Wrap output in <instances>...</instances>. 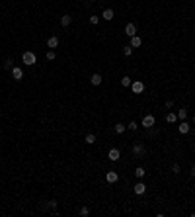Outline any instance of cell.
Masks as SVG:
<instances>
[{
    "label": "cell",
    "instance_id": "cell-33",
    "mask_svg": "<svg viewBox=\"0 0 195 217\" xmlns=\"http://www.w3.org/2000/svg\"><path fill=\"white\" fill-rule=\"evenodd\" d=\"M193 123H195V115H193Z\"/></svg>",
    "mask_w": 195,
    "mask_h": 217
},
{
    "label": "cell",
    "instance_id": "cell-27",
    "mask_svg": "<svg viewBox=\"0 0 195 217\" xmlns=\"http://www.w3.org/2000/svg\"><path fill=\"white\" fill-rule=\"evenodd\" d=\"M90 24L92 26H98L100 24V16H90Z\"/></svg>",
    "mask_w": 195,
    "mask_h": 217
},
{
    "label": "cell",
    "instance_id": "cell-12",
    "mask_svg": "<svg viewBox=\"0 0 195 217\" xmlns=\"http://www.w3.org/2000/svg\"><path fill=\"white\" fill-rule=\"evenodd\" d=\"M133 190H135V194H137V196H142V194L146 192V186H144V182H137Z\"/></svg>",
    "mask_w": 195,
    "mask_h": 217
},
{
    "label": "cell",
    "instance_id": "cell-8",
    "mask_svg": "<svg viewBox=\"0 0 195 217\" xmlns=\"http://www.w3.org/2000/svg\"><path fill=\"white\" fill-rule=\"evenodd\" d=\"M125 35H127V37H133V35H137V26L133 24V22H129V24L125 26Z\"/></svg>",
    "mask_w": 195,
    "mask_h": 217
},
{
    "label": "cell",
    "instance_id": "cell-14",
    "mask_svg": "<svg viewBox=\"0 0 195 217\" xmlns=\"http://www.w3.org/2000/svg\"><path fill=\"white\" fill-rule=\"evenodd\" d=\"M113 16H115V14H113V10H111V8H105V10L102 12V18H104V20H107V22H111V20H113Z\"/></svg>",
    "mask_w": 195,
    "mask_h": 217
},
{
    "label": "cell",
    "instance_id": "cell-23",
    "mask_svg": "<svg viewBox=\"0 0 195 217\" xmlns=\"http://www.w3.org/2000/svg\"><path fill=\"white\" fill-rule=\"evenodd\" d=\"M185 118H187V110H185V108H182V110L178 112V119H182V121H183Z\"/></svg>",
    "mask_w": 195,
    "mask_h": 217
},
{
    "label": "cell",
    "instance_id": "cell-15",
    "mask_svg": "<svg viewBox=\"0 0 195 217\" xmlns=\"http://www.w3.org/2000/svg\"><path fill=\"white\" fill-rule=\"evenodd\" d=\"M129 45H131L133 49H135V47H141V45H142V39L139 37V35H133V37H131V43H129Z\"/></svg>",
    "mask_w": 195,
    "mask_h": 217
},
{
    "label": "cell",
    "instance_id": "cell-1",
    "mask_svg": "<svg viewBox=\"0 0 195 217\" xmlns=\"http://www.w3.org/2000/svg\"><path fill=\"white\" fill-rule=\"evenodd\" d=\"M21 63H24L26 67H33V65L37 63V55H35L33 51H24V55H21Z\"/></svg>",
    "mask_w": 195,
    "mask_h": 217
},
{
    "label": "cell",
    "instance_id": "cell-2",
    "mask_svg": "<svg viewBox=\"0 0 195 217\" xmlns=\"http://www.w3.org/2000/svg\"><path fill=\"white\" fill-rule=\"evenodd\" d=\"M133 155H135L137 158H144V155H146V147H144L142 143L133 145Z\"/></svg>",
    "mask_w": 195,
    "mask_h": 217
},
{
    "label": "cell",
    "instance_id": "cell-3",
    "mask_svg": "<svg viewBox=\"0 0 195 217\" xmlns=\"http://www.w3.org/2000/svg\"><path fill=\"white\" fill-rule=\"evenodd\" d=\"M156 123V119H154V115L152 113H146V115H142V121H141V125L144 127V129H150Z\"/></svg>",
    "mask_w": 195,
    "mask_h": 217
},
{
    "label": "cell",
    "instance_id": "cell-10",
    "mask_svg": "<svg viewBox=\"0 0 195 217\" xmlns=\"http://www.w3.org/2000/svg\"><path fill=\"white\" fill-rule=\"evenodd\" d=\"M41 209H45V211H47V209H51V211H55V209H57V200L43 201V204H41Z\"/></svg>",
    "mask_w": 195,
    "mask_h": 217
},
{
    "label": "cell",
    "instance_id": "cell-13",
    "mask_svg": "<svg viewBox=\"0 0 195 217\" xmlns=\"http://www.w3.org/2000/svg\"><path fill=\"white\" fill-rule=\"evenodd\" d=\"M47 47L49 49H57L59 47V37H57V35H51V37L47 39Z\"/></svg>",
    "mask_w": 195,
    "mask_h": 217
},
{
    "label": "cell",
    "instance_id": "cell-16",
    "mask_svg": "<svg viewBox=\"0 0 195 217\" xmlns=\"http://www.w3.org/2000/svg\"><path fill=\"white\" fill-rule=\"evenodd\" d=\"M70 24H72V16H68V14H64V16L61 18V26H63V27H68Z\"/></svg>",
    "mask_w": 195,
    "mask_h": 217
},
{
    "label": "cell",
    "instance_id": "cell-18",
    "mask_svg": "<svg viewBox=\"0 0 195 217\" xmlns=\"http://www.w3.org/2000/svg\"><path fill=\"white\" fill-rule=\"evenodd\" d=\"M166 121H168V123H176V121H178V113H176V112H168V115H166Z\"/></svg>",
    "mask_w": 195,
    "mask_h": 217
},
{
    "label": "cell",
    "instance_id": "cell-25",
    "mask_svg": "<svg viewBox=\"0 0 195 217\" xmlns=\"http://www.w3.org/2000/svg\"><path fill=\"white\" fill-rule=\"evenodd\" d=\"M45 57H47V61H55V57H57V55H55V49H49Z\"/></svg>",
    "mask_w": 195,
    "mask_h": 217
},
{
    "label": "cell",
    "instance_id": "cell-11",
    "mask_svg": "<svg viewBox=\"0 0 195 217\" xmlns=\"http://www.w3.org/2000/svg\"><path fill=\"white\" fill-rule=\"evenodd\" d=\"M102 80H104V76L100 75V72H94V75L90 76V82H92L94 86H100V84H102Z\"/></svg>",
    "mask_w": 195,
    "mask_h": 217
},
{
    "label": "cell",
    "instance_id": "cell-21",
    "mask_svg": "<svg viewBox=\"0 0 195 217\" xmlns=\"http://www.w3.org/2000/svg\"><path fill=\"white\" fill-rule=\"evenodd\" d=\"M113 129H115V133H117V135H123V133H125V129H127V125H123V123H117Z\"/></svg>",
    "mask_w": 195,
    "mask_h": 217
},
{
    "label": "cell",
    "instance_id": "cell-4",
    "mask_svg": "<svg viewBox=\"0 0 195 217\" xmlns=\"http://www.w3.org/2000/svg\"><path fill=\"white\" fill-rule=\"evenodd\" d=\"M107 158H109L111 162H117L119 158H121V151L117 149V147H113V149H109V153H107Z\"/></svg>",
    "mask_w": 195,
    "mask_h": 217
},
{
    "label": "cell",
    "instance_id": "cell-32",
    "mask_svg": "<svg viewBox=\"0 0 195 217\" xmlns=\"http://www.w3.org/2000/svg\"><path fill=\"white\" fill-rule=\"evenodd\" d=\"M88 2H96V0H88Z\"/></svg>",
    "mask_w": 195,
    "mask_h": 217
},
{
    "label": "cell",
    "instance_id": "cell-29",
    "mask_svg": "<svg viewBox=\"0 0 195 217\" xmlns=\"http://www.w3.org/2000/svg\"><path fill=\"white\" fill-rule=\"evenodd\" d=\"M172 172H176V174H178V172H179V164H172Z\"/></svg>",
    "mask_w": 195,
    "mask_h": 217
},
{
    "label": "cell",
    "instance_id": "cell-5",
    "mask_svg": "<svg viewBox=\"0 0 195 217\" xmlns=\"http://www.w3.org/2000/svg\"><path fill=\"white\" fill-rule=\"evenodd\" d=\"M131 90H133V94H142L144 92V82L142 80H133Z\"/></svg>",
    "mask_w": 195,
    "mask_h": 217
},
{
    "label": "cell",
    "instance_id": "cell-17",
    "mask_svg": "<svg viewBox=\"0 0 195 217\" xmlns=\"http://www.w3.org/2000/svg\"><path fill=\"white\" fill-rule=\"evenodd\" d=\"M96 141H98V137L94 135V133H88V135L84 137V143H86V145H94Z\"/></svg>",
    "mask_w": 195,
    "mask_h": 217
},
{
    "label": "cell",
    "instance_id": "cell-19",
    "mask_svg": "<svg viewBox=\"0 0 195 217\" xmlns=\"http://www.w3.org/2000/svg\"><path fill=\"white\" fill-rule=\"evenodd\" d=\"M144 174H146V172H144L142 166H137V168H135V176L139 178V180H142V178H144Z\"/></svg>",
    "mask_w": 195,
    "mask_h": 217
},
{
    "label": "cell",
    "instance_id": "cell-24",
    "mask_svg": "<svg viewBox=\"0 0 195 217\" xmlns=\"http://www.w3.org/2000/svg\"><path fill=\"white\" fill-rule=\"evenodd\" d=\"M80 215H82V217H88V215H90V207H88V205H82V207H80Z\"/></svg>",
    "mask_w": 195,
    "mask_h": 217
},
{
    "label": "cell",
    "instance_id": "cell-31",
    "mask_svg": "<svg viewBox=\"0 0 195 217\" xmlns=\"http://www.w3.org/2000/svg\"><path fill=\"white\" fill-rule=\"evenodd\" d=\"M191 176H195V164L191 166Z\"/></svg>",
    "mask_w": 195,
    "mask_h": 217
},
{
    "label": "cell",
    "instance_id": "cell-6",
    "mask_svg": "<svg viewBox=\"0 0 195 217\" xmlns=\"http://www.w3.org/2000/svg\"><path fill=\"white\" fill-rule=\"evenodd\" d=\"M105 180H107V184H115V182H119V174L115 170H109L105 174Z\"/></svg>",
    "mask_w": 195,
    "mask_h": 217
},
{
    "label": "cell",
    "instance_id": "cell-30",
    "mask_svg": "<svg viewBox=\"0 0 195 217\" xmlns=\"http://www.w3.org/2000/svg\"><path fill=\"white\" fill-rule=\"evenodd\" d=\"M166 108H168V110H170V108H174V102H172V100H168V102H166Z\"/></svg>",
    "mask_w": 195,
    "mask_h": 217
},
{
    "label": "cell",
    "instance_id": "cell-20",
    "mask_svg": "<svg viewBox=\"0 0 195 217\" xmlns=\"http://www.w3.org/2000/svg\"><path fill=\"white\" fill-rule=\"evenodd\" d=\"M131 84H133V80L129 76H123L121 78V86H123V88H131Z\"/></svg>",
    "mask_w": 195,
    "mask_h": 217
},
{
    "label": "cell",
    "instance_id": "cell-9",
    "mask_svg": "<svg viewBox=\"0 0 195 217\" xmlns=\"http://www.w3.org/2000/svg\"><path fill=\"white\" fill-rule=\"evenodd\" d=\"M189 129H191V123H187V121H185V119H183V121H182V123H179V125H178V131H179V133H182V135H187V133H189Z\"/></svg>",
    "mask_w": 195,
    "mask_h": 217
},
{
    "label": "cell",
    "instance_id": "cell-7",
    "mask_svg": "<svg viewBox=\"0 0 195 217\" xmlns=\"http://www.w3.org/2000/svg\"><path fill=\"white\" fill-rule=\"evenodd\" d=\"M10 72H12V78H14V80H16V82H20L21 78H24V70H21L20 67H14V69H12Z\"/></svg>",
    "mask_w": 195,
    "mask_h": 217
},
{
    "label": "cell",
    "instance_id": "cell-22",
    "mask_svg": "<svg viewBox=\"0 0 195 217\" xmlns=\"http://www.w3.org/2000/svg\"><path fill=\"white\" fill-rule=\"evenodd\" d=\"M4 69H6V70H12V69H14V59H10V57H8V59L4 61Z\"/></svg>",
    "mask_w": 195,
    "mask_h": 217
},
{
    "label": "cell",
    "instance_id": "cell-26",
    "mask_svg": "<svg viewBox=\"0 0 195 217\" xmlns=\"http://www.w3.org/2000/svg\"><path fill=\"white\" fill-rule=\"evenodd\" d=\"M123 55H125V57H131V55H133V47H131V45L123 47Z\"/></svg>",
    "mask_w": 195,
    "mask_h": 217
},
{
    "label": "cell",
    "instance_id": "cell-28",
    "mask_svg": "<svg viewBox=\"0 0 195 217\" xmlns=\"http://www.w3.org/2000/svg\"><path fill=\"white\" fill-rule=\"evenodd\" d=\"M137 127H139V123H137V121H129V129H131V131H135Z\"/></svg>",
    "mask_w": 195,
    "mask_h": 217
}]
</instances>
